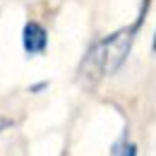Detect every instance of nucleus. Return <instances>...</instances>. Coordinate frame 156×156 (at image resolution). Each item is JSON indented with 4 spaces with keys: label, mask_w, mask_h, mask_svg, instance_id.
<instances>
[{
    "label": "nucleus",
    "mask_w": 156,
    "mask_h": 156,
    "mask_svg": "<svg viewBox=\"0 0 156 156\" xmlns=\"http://www.w3.org/2000/svg\"><path fill=\"white\" fill-rule=\"evenodd\" d=\"M113 156H137V144H115Z\"/></svg>",
    "instance_id": "nucleus-3"
},
{
    "label": "nucleus",
    "mask_w": 156,
    "mask_h": 156,
    "mask_svg": "<svg viewBox=\"0 0 156 156\" xmlns=\"http://www.w3.org/2000/svg\"><path fill=\"white\" fill-rule=\"evenodd\" d=\"M43 87H46V82H41V84H36V87H31V91H41Z\"/></svg>",
    "instance_id": "nucleus-5"
},
{
    "label": "nucleus",
    "mask_w": 156,
    "mask_h": 156,
    "mask_svg": "<svg viewBox=\"0 0 156 156\" xmlns=\"http://www.w3.org/2000/svg\"><path fill=\"white\" fill-rule=\"evenodd\" d=\"M22 46L29 55H39L48 48V31L39 22H27L22 29Z\"/></svg>",
    "instance_id": "nucleus-2"
},
{
    "label": "nucleus",
    "mask_w": 156,
    "mask_h": 156,
    "mask_svg": "<svg viewBox=\"0 0 156 156\" xmlns=\"http://www.w3.org/2000/svg\"><path fill=\"white\" fill-rule=\"evenodd\" d=\"M154 51H156V36H154Z\"/></svg>",
    "instance_id": "nucleus-6"
},
{
    "label": "nucleus",
    "mask_w": 156,
    "mask_h": 156,
    "mask_svg": "<svg viewBox=\"0 0 156 156\" xmlns=\"http://www.w3.org/2000/svg\"><path fill=\"white\" fill-rule=\"evenodd\" d=\"M139 22L135 27H125V29H120L115 34L101 39L98 43H94L89 48V53L84 55L82 67H79V75H82V79L87 84H96L103 75H115L122 67V62L130 55V48H132L135 31L139 27Z\"/></svg>",
    "instance_id": "nucleus-1"
},
{
    "label": "nucleus",
    "mask_w": 156,
    "mask_h": 156,
    "mask_svg": "<svg viewBox=\"0 0 156 156\" xmlns=\"http://www.w3.org/2000/svg\"><path fill=\"white\" fill-rule=\"evenodd\" d=\"M15 122L10 120V118H5V115H0V130H7V127H12Z\"/></svg>",
    "instance_id": "nucleus-4"
}]
</instances>
